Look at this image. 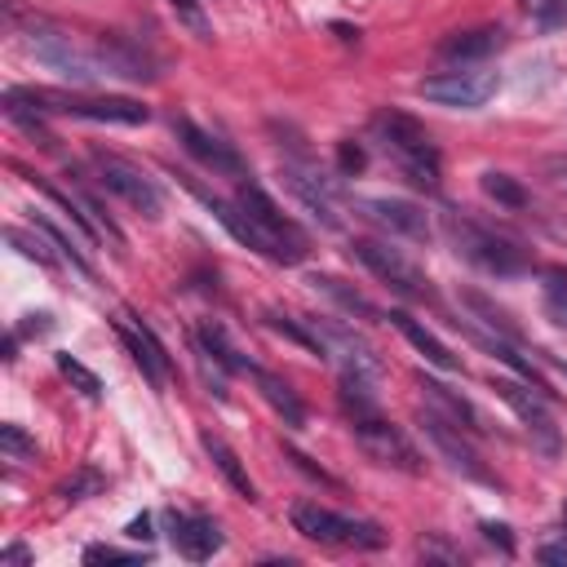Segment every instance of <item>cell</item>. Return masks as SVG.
<instances>
[{
	"mask_svg": "<svg viewBox=\"0 0 567 567\" xmlns=\"http://www.w3.org/2000/svg\"><path fill=\"white\" fill-rule=\"evenodd\" d=\"M443 236H448V244L457 249V257L462 262H470V266H479L483 275H496V279H509V275H524L528 266H532V257L509 240V236H501V231H492V226H483V222H475V217H466V213H443Z\"/></svg>",
	"mask_w": 567,
	"mask_h": 567,
	"instance_id": "cell-1",
	"label": "cell"
},
{
	"mask_svg": "<svg viewBox=\"0 0 567 567\" xmlns=\"http://www.w3.org/2000/svg\"><path fill=\"white\" fill-rule=\"evenodd\" d=\"M373 134H377L381 151H386L394 164H400L417 187H426V191L439 187V178H443L439 147L430 142V134H426L413 116H404V111L386 106V111H377V116H373Z\"/></svg>",
	"mask_w": 567,
	"mask_h": 567,
	"instance_id": "cell-2",
	"label": "cell"
},
{
	"mask_svg": "<svg viewBox=\"0 0 567 567\" xmlns=\"http://www.w3.org/2000/svg\"><path fill=\"white\" fill-rule=\"evenodd\" d=\"M236 204L244 209V217L257 226V236L266 240L270 262L293 266V262H302V257L311 253V244H306V236H302V226H298L293 217H284L279 204H275L257 182H240V187H236Z\"/></svg>",
	"mask_w": 567,
	"mask_h": 567,
	"instance_id": "cell-3",
	"label": "cell"
},
{
	"mask_svg": "<svg viewBox=\"0 0 567 567\" xmlns=\"http://www.w3.org/2000/svg\"><path fill=\"white\" fill-rule=\"evenodd\" d=\"M289 519L306 541H319V545H346V550H381L386 545V532L377 524L337 515V509H328L319 501H298L289 509Z\"/></svg>",
	"mask_w": 567,
	"mask_h": 567,
	"instance_id": "cell-4",
	"label": "cell"
},
{
	"mask_svg": "<svg viewBox=\"0 0 567 567\" xmlns=\"http://www.w3.org/2000/svg\"><path fill=\"white\" fill-rule=\"evenodd\" d=\"M27 49L36 53V59H40L49 72H59V76L72 80V85H93V80L106 76L102 63H98V53H85V49H80L67 32H59V27L36 23V27L27 32Z\"/></svg>",
	"mask_w": 567,
	"mask_h": 567,
	"instance_id": "cell-5",
	"label": "cell"
},
{
	"mask_svg": "<svg viewBox=\"0 0 567 567\" xmlns=\"http://www.w3.org/2000/svg\"><path fill=\"white\" fill-rule=\"evenodd\" d=\"M351 253L386 284V289L400 293V298H408V302H430V298H434V289H430V279L421 275V266L408 262L400 249H390V244H381V240H355Z\"/></svg>",
	"mask_w": 567,
	"mask_h": 567,
	"instance_id": "cell-6",
	"label": "cell"
},
{
	"mask_svg": "<svg viewBox=\"0 0 567 567\" xmlns=\"http://www.w3.org/2000/svg\"><path fill=\"white\" fill-rule=\"evenodd\" d=\"M36 102L45 106V116H76V121H93V125H147L151 106L134 102V98H72V93H49V89H32Z\"/></svg>",
	"mask_w": 567,
	"mask_h": 567,
	"instance_id": "cell-7",
	"label": "cell"
},
{
	"mask_svg": "<svg viewBox=\"0 0 567 567\" xmlns=\"http://www.w3.org/2000/svg\"><path fill=\"white\" fill-rule=\"evenodd\" d=\"M351 430H355V443L364 448V457L368 462H377V466H386V470H404V475H421V452H417V443L400 430V426H390L386 417H360V421H351Z\"/></svg>",
	"mask_w": 567,
	"mask_h": 567,
	"instance_id": "cell-8",
	"label": "cell"
},
{
	"mask_svg": "<svg viewBox=\"0 0 567 567\" xmlns=\"http://www.w3.org/2000/svg\"><path fill=\"white\" fill-rule=\"evenodd\" d=\"M93 168H98V187L102 191H111V196H121L129 209H138L142 217H160L164 213V196H160V187L142 174L138 164H129V160H121V155H111V151H93Z\"/></svg>",
	"mask_w": 567,
	"mask_h": 567,
	"instance_id": "cell-9",
	"label": "cell"
},
{
	"mask_svg": "<svg viewBox=\"0 0 567 567\" xmlns=\"http://www.w3.org/2000/svg\"><path fill=\"white\" fill-rule=\"evenodd\" d=\"M496 85H501V76L488 72V67H452V72L426 76L417 85V93L426 102H439V106H452V111H479L496 93Z\"/></svg>",
	"mask_w": 567,
	"mask_h": 567,
	"instance_id": "cell-10",
	"label": "cell"
},
{
	"mask_svg": "<svg viewBox=\"0 0 567 567\" xmlns=\"http://www.w3.org/2000/svg\"><path fill=\"white\" fill-rule=\"evenodd\" d=\"M492 390L509 404V413H515V417L524 421L528 439L545 452V457H558L563 439H558V421H554V413H550V394H541V390L528 386V381H505V377L492 381Z\"/></svg>",
	"mask_w": 567,
	"mask_h": 567,
	"instance_id": "cell-11",
	"label": "cell"
},
{
	"mask_svg": "<svg viewBox=\"0 0 567 567\" xmlns=\"http://www.w3.org/2000/svg\"><path fill=\"white\" fill-rule=\"evenodd\" d=\"M421 430H426L430 448H434L439 457H443L452 470H457V475H466V479H475V483H496L492 470H488L483 457H479V448L466 439L462 426H452V421L439 417V413H426V417H421Z\"/></svg>",
	"mask_w": 567,
	"mask_h": 567,
	"instance_id": "cell-12",
	"label": "cell"
},
{
	"mask_svg": "<svg viewBox=\"0 0 567 567\" xmlns=\"http://www.w3.org/2000/svg\"><path fill=\"white\" fill-rule=\"evenodd\" d=\"M311 328L319 332V342H324L328 360H342V373H364V377H377V373H381L377 351L364 342L355 328L337 324V319H311Z\"/></svg>",
	"mask_w": 567,
	"mask_h": 567,
	"instance_id": "cell-13",
	"label": "cell"
},
{
	"mask_svg": "<svg viewBox=\"0 0 567 567\" xmlns=\"http://www.w3.org/2000/svg\"><path fill=\"white\" fill-rule=\"evenodd\" d=\"M284 187H289L306 213H315L324 226H337L342 217H337V196H332V182L319 174V168L302 155V160H284Z\"/></svg>",
	"mask_w": 567,
	"mask_h": 567,
	"instance_id": "cell-14",
	"label": "cell"
},
{
	"mask_svg": "<svg viewBox=\"0 0 567 567\" xmlns=\"http://www.w3.org/2000/svg\"><path fill=\"white\" fill-rule=\"evenodd\" d=\"M174 134H178L182 151H187V155H196L204 168H213V174H226V178H240V174H244V160H240V151H236L231 142H222V138H213V134H204L196 121L178 116V121H174Z\"/></svg>",
	"mask_w": 567,
	"mask_h": 567,
	"instance_id": "cell-15",
	"label": "cell"
},
{
	"mask_svg": "<svg viewBox=\"0 0 567 567\" xmlns=\"http://www.w3.org/2000/svg\"><path fill=\"white\" fill-rule=\"evenodd\" d=\"M360 213H364L368 222H377L381 231H390V236H404V240H430V217H426V209H417L413 200L373 196V200H360Z\"/></svg>",
	"mask_w": 567,
	"mask_h": 567,
	"instance_id": "cell-16",
	"label": "cell"
},
{
	"mask_svg": "<svg viewBox=\"0 0 567 567\" xmlns=\"http://www.w3.org/2000/svg\"><path fill=\"white\" fill-rule=\"evenodd\" d=\"M116 332H121V342L129 346L134 364L147 373V381H151V386H164L168 373H174V364H168V355H164V346H160V337H155L138 315H121V319H116Z\"/></svg>",
	"mask_w": 567,
	"mask_h": 567,
	"instance_id": "cell-17",
	"label": "cell"
},
{
	"mask_svg": "<svg viewBox=\"0 0 567 567\" xmlns=\"http://www.w3.org/2000/svg\"><path fill=\"white\" fill-rule=\"evenodd\" d=\"M164 524H168V541L174 550L191 563H204L222 550V532L213 519H200V515H178V509H164Z\"/></svg>",
	"mask_w": 567,
	"mask_h": 567,
	"instance_id": "cell-18",
	"label": "cell"
},
{
	"mask_svg": "<svg viewBox=\"0 0 567 567\" xmlns=\"http://www.w3.org/2000/svg\"><path fill=\"white\" fill-rule=\"evenodd\" d=\"M505 45V32L501 27H470V32H452L439 40V53L448 63H483L488 53H496Z\"/></svg>",
	"mask_w": 567,
	"mask_h": 567,
	"instance_id": "cell-19",
	"label": "cell"
},
{
	"mask_svg": "<svg viewBox=\"0 0 567 567\" xmlns=\"http://www.w3.org/2000/svg\"><path fill=\"white\" fill-rule=\"evenodd\" d=\"M421 394L434 404V413L439 417H448L452 426H462L466 434H483V417H479V408L466 400V394H452L443 381H434V377H421Z\"/></svg>",
	"mask_w": 567,
	"mask_h": 567,
	"instance_id": "cell-20",
	"label": "cell"
},
{
	"mask_svg": "<svg viewBox=\"0 0 567 567\" xmlns=\"http://www.w3.org/2000/svg\"><path fill=\"white\" fill-rule=\"evenodd\" d=\"M386 319H390L394 328H400V332L408 337V342H413V346H417V351L426 355V364H434V368H443V373H462V360L452 355V351H448V346L439 342V337H434V332H430V328H426L421 319H413L408 311H390Z\"/></svg>",
	"mask_w": 567,
	"mask_h": 567,
	"instance_id": "cell-21",
	"label": "cell"
},
{
	"mask_svg": "<svg viewBox=\"0 0 567 567\" xmlns=\"http://www.w3.org/2000/svg\"><path fill=\"white\" fill-rule=\"evenodd\" d=\"M253 381H257V390H262V400L279 413V421L289 426V430H302L306 426V404L298 400V390L284 381V377H275V373H266V368H253Z\"/></svg>",
	"mask_w": 567,
	"mask_h": 567,
	"instance_id": "cell-22",
	"label": "cell"
},
{
	"mask_svg": "<svg viewBox=\"0 0 567 567\" xmlns=\"http://www.w3.org/2000/svg\"><path fill=\"white\" fill-rule=\"evenodd\" d=\"M32 226H36V231H40L53 249H59V253H63V257L80 270V275H93V262H89V249H93V244H89L80 231H67V226H59L49 213H36V217H32Z\"/></svg>",
	"mask_w": 567,
	"mask_h": 567,
	"instance_id": "cell-23",
	"label": "cell"
},
{
	"mask_svg": "<svg viewBox=\"0 0 567 567\" xmlns=\"http://www.w3.org/2000/svg\"><path fill=\"white\" fill-rule=\"evenodd\" d=\"M98 63H102L106 76H121V80H155L151 59H142V53L134 45H125V40H102Z\"/></svg>",
	"mask_w": 567,
	"mask_h": 567,
	"instance_id": "cell-24",
	"label": "cell"
},
{
	"mask_svg": "<svg viewBox=\"0 0 567 567\" xmlns=\"http://www.w3.org/2000/svg\"><path fill=\"white\" fill-rule=\"evenodd\" d=\"M200 443H204V452H209V462L217 466V475L226 479V483H231L244 501H257V488H253V479H249V470L240 466V457H236V452L231 448H226L217 434H200Z\"/></svg>",
	"mask_w": 567,
	"mask_h": 567,
	"instance_id": "cell-25",
	"label": "cell"
},
{
	"mask_svg": "<svg viewBox=\"0 0 567 567\" xmlns=\"http://www.w3.org/2000/svg\"><path fill=\"white\" fill-rule=\"evenodd\" d=\"M196 342H200V346H204V351H209L226 373H253V364L231 346V337H226V328H222L217 319H204V324L196 328Z\"/></svg>",
	"mask_w": 567,
	"mask_h": 567,
	"instance_id": "cell-26",
	"label": "cell"
},
{
	"mask_svg": "<svg viewBox=\"0 0 567 567\" xmlns=\"http://www.w3.org/2000/svg\"><path fill=\"white\" fill-rule=\"evenodd\" d=\"M266 328H275L279 337H289V342H298L306 355H319V360H328V351H324V342H319V332L311 328V319H293V315L266 311Z\"/></svg>",
	"mask_w": 567,
	"mask_h": 567,
	"instance_id": "cell-27",
	"label": "cell"
},
{
	"mask_svg": "<svg viewBox=\"0 0 567 567\" xmlns=\"http://www.w3.org/2000/svg\"><path fill=\"white\" fill-rule=\"evenodd\" d=\"M368 381L373 377H364V373H342V408L351 413V421L377 417V394L368 390Z\"/></svg>",
	"mask_w": 567,
	"mask_h": 567,
	"instance_id": "cell-28",
	"label": "cell"
},
{
	"mask_svg": "<svg viewBox=\"0 0 567 567\" xmlns=\"http://www.w3.org/2000/svg\"><path fill=\"white\" fill-rule=\"evenodd\" d=\"M311 284V289L315 293H328V298H337V302H342L351 315H364V319H377V306L364 298V293H355V289H346V284L342 279H332V275H311L306 279Z\"/></svg>",
	"mask_w": 567,
	"mask_h": 567,
	"instance_id": "cell-29",
	"label": "cell"
},
{
	"mask_svg": "<svg viewBox=\"0 0 567 567\" xmlns=\"http://www.w3.org/2000/svg\"><path fill=\"white\" fill-rule=\"evenodd\" d=\"M479 187H483V196L488 200H496L501 209H528V191L509 178V174H496V168H488V174L479 178Z\"/></svg>",
	"mask_w": 567,
	"mask_h": 567,
	"instance_id": "cell-30",
	"label": "cell"
},
{
	"mask_svg": "<svg viewBox=\"0 0 567 567\" xmlns=\"http://www.w3.org/2000/svg\"><path fill=\"white\" fill-rule=\"evenodd\" d=\"M462 302H466L470 311H479V315H483V324H488V328H496L501 337H509V342H519V337H524V332H519V324L509 319V311L492 306V302H488L483 293H470V289H466V293H462Z\"/></svg>",
	"mask_w": 567,
	"mask_h": 567,
	"instance_id": "cell-31",
	"label": "cell"
},
{
	"mask_svg": "<svg viewBox=\"0 0 567 567\" xmlns=\"http://www.w3.org/2000/svg\"><path fill=\"white\" fill-rule=\"evenodd\" d=\"M5 240L27 257V262H36V266H53V262H59L63 253H53V244L36 231V236H27V231H18V226H10V231H5Z\"/></svg>",
	"mask_w": 567,
	"mask_h": 567,
	"instance_id": "cell-32",
	"label": "cell"
},
{
	"mask_svg": "<svg viewBox=\"0 0 567 567\" xmlns=\"http://www.w3.org/2000/svg\"><path fill=\"white\" fill-rule=\"evenodd\" d=\"M545 311L558 328H567V270H550L545 275Z\"/></svg>",
	"mask_w": 567,
	"mask_h": 567,
	"instance_id": "cell-33",
	"label": "cell"
},
{
	"mask_svg": "<svg viewBox=\"0 0 567 567\" xmlns=\"http://www.w3.org/2000/svg\"><path fill=\"white\" fill-rule=\"evenodd\" d=\"M0 448H5L10 462H36V439H27L23 426H0Z\"/></svg>",
	"mask_w": 567,
	"mask_h": 567,
	"instance_id": "cell-34",
	"label": "cell"
},
{
	"mask_svg": "<svg viewBox=\"0 0 567 567\" xmlns=\"http://www.w3.org/2000/svg\"><path fill=\"white\" fill-rule=\"evenodd\" d=\"M59 373L80 390V394H89V400H98L102 394V381H98V373H89L80 360H72V355H59Z\"/></svg>",
	"mask_w": 567,
	"mask_h": 567,
	"instance_id": "cell-35",
	"label": "cell"
},
{
	"mask_svg": "<svg viewBox=\"0 0 567 567\" xmlns=\"http://www.w3.org/2000/svg\"><path fill=\"white\" fill-rule=\"evenodd\" d=\"M106 488V479L98 470H76L67 483H63V501H85V496H98Z\"/></svg>",
	"mask_w": 567,
	"mask_h": 567,
	"instance_id": "cell-36",
	"label": "cell"
},
{
	"mask_svg": "<svg viewBox=\"0 0 567 567\" xmlns=\"http://www.w3.org/2000/svg\"><path fill=\"white\" fill-rule=\"evenodd\" d=\"M532 23H537L541 32L567 27V0H537V5H532Z\"/></svg>",
	"mask_w": 567,
	"mask_h": 567,
	"instance_id": "cell-37",
	"label": "cell"
},
{
	"mask_svg": "<svg viewBox=\"0 0 567 567\" xmlns=\"http://www.w3.org/2000/svg\"><path fill=\"white\" fill-rule=\"evenodd\" d=\"M147 550H116V545H89L85 563H147Z\"/></svg>",
	"mask_w": 567,
	"mask_h": 567,
	"instance_id": "cell-38",
	"label": "cell"
},
{
	"mask_svg": "<svg viewBox=\"0 0 567 567\" xmlns=\"http://www.w3.org/2000/svg\"><path fill=\"white\" fill-rule=\"evenodd\" d=\"M364 164H368V155H364V147H360V142H337V168H342L346 178L364 174Z\"/></svg>",
	"mask_w": 567,
	"mask_h": 567,
	"instance_id": "cell-39",
	"label": "cell"
},
{
	"mask_svg": "<svg viewBox=\"0 0 567 567\" xmlns=\"http://www.w3.org/2000/svg\"><path fill=\"white\" fill-rule=\"evenodd\" d=\"M284 457H289V462H293V466H298L302 475H311V479H319V483L337 488V479H332V475H324V470H319V466H315V462L306 457V452H298V448H284Z\"/></svg>",
	"mask_w": 567,
	"mask_h": 567,
	"instance_id": "cell-40",
	"label": "cell"
},
{
	"mask_svg": "<svg viewBox=\"0 0 567 567\" xmlns=\"http://www.w3.org/2000/svg\"><path fill=\"white\" fill-rule=\"evenodd\" d=\"M483 537H488L492 545H501V554H515V537H509L505 524H483Z\"/></svg>",
	"mask_w": 567,
	"mask_h": 567,
	"instance_id": "cell-41",
	"label": "cell"
},
{
	"mask_svg": "<svg viewBox=\"0 0 567 567\" xmlns=\"http://www.w3.org/2000/svg\"><path fill=\"white\" fill-rule=\"evenodd\" d=\"M537 558L550 563V567H567V541H550V545H541Z\"/></svg>",
	"mask_w": 567,
	"mask_h": 567,
	"instance_id": "cell-42",
	"label": "cell"
},
{
	"mask_svg": "<svg viewBox=\"0 0 567 567\" xmlns=\"http://www.w3.org/2000/svg\"><path fill=\"white\" fill-rule=\"evenodd\" d=\"M27 563H32L27 545H5V554H0V567H27Z\"/></svg>",
	"mask_w": 567,
	"mask_h": 567,
	"instance_id": "cell-43",
	"label": "cell"
},
{
	"mask_svg": "<svg viewBox=\"0 0 567 567\" xmlns=\"http://www.w3.org/2000/svg\"><path fill=\"white\" fill-rule=\"evenodd\" d=\"M49 319H53V315H45V311H40V315H27V324L18 328V337H32V332L40 337V332H49V328H53Z\"/></svg>",
	"mask_w": 567,
	"mask_h": 567,
	"instance_id": "cell-44",
	"label": "cell"
},
{
	"mask_svg": "<svg viewBox=\"0 0 567 567\" xmlns=\"http://www.w3.org/2000/svg\"><path fill=\"white\" fill-rule=\"evenodd\" d=\"M125 537H129V541H151V537H155V532H151V515H138V519L125 528Z\"/></svg>",
	"mask_w": 567,
	"mask_h": 567,
	"instance_id": "cell-45",
	"label": "cell"
},
{
	"mask_svg": "<svg viewBox=\"0 0 567 567\" xmlns=\"http://www.w3.org/2000/svg\"><path fill=\"white\" fill-rule=\"evenodd\" d=\"M550 174H554L558 191H567V160H550Z\"/></svg>",
	"mask_w": 567,
	"mask_h": 567,
	"instance_id": "cell-46",
	"label": "cell"
},
{
	"mask_svg": "<svg viewBox=\"0 0 567 567\" xmlns=\"http://www.w3.org/2000/svg\"><path fill=\"white\" fill-rule=\"evenodd\" d=\"M174 5H178V10H191V5H196V0H174Z\"/></svg>",
	"mask_w": 567,
	"mask_h": 567,
	"instance_id": "cell-47",
	"label": "cell"
},
{
	"mask_svg": "<svg viewBox=\"0 0 567 567\" xmlns=\"http://www.w3.org/2000/svg\"><path fill=\"white\" fill-rule=\"evenodd\" d=\"M563 528H567V501H563Z\"/></svg>",
	"mask_w": 567,
	"mask_h": 567,
	"instance_id": "cell-48",
	"label": "cell"
},
{
	"mask_svg": "<svg viewBox=\"0 0 567 567\" xmlns=\"http://www.w3.org/2000/svg\"><path fill=\"white\" fill-rule=\"evenodd\" d=\"M558 373H563V377H567V364H558Z\"/></svg>",
	"mask_w": 567,
	"mask_h": 567,
	"instance_id": "cell-49",
	"label": "cell"
}]
</instances>
